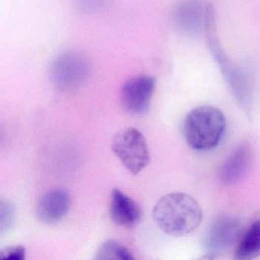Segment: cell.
Instances as JSON below:
<instances>
[{
	"label": "cell",
	"instance_id": "3957f363",
	"mask_svg": "<svg viewBox=\"0 0 260 260\" xmlns=\"http://www.w3.org/2000/svg\"><path fill=\"white\" fill-rule=\"evenodd\" d=\"M223 112L211 106H202L188 112L184 120V138L198 151H206L218 145L226 130Z\"/></svg>",
	"mask_w": 260,
	"mask_h": 260
},
{
	"label": "cell",
	"instance_id": "8992f818",
	"mask_svg": "<svg viewBox=\"0 0 260 260\" xmlns=\"http://www.w3.org/2000/svg\"><path fill=\"white\" fill-rule=\"evenodd\" d=\"M243 234V226L239 219L221 216L208 229L204 239V247L208 255L217 256L237 244Z\"/></svg>",
	"mask_w": 260,
	"mask_h": 260
},
{
	"label": "cell",
	"instance_id": "5b68a950",
	"mask_svg": "<svg viewBox=\"0 0 260 260\" xmlns=\"http://www.w3.org/2000/svg\"><path fill=\"white\" fill-rule=\"evenodd\" d=\"M112 148L123 165L133 175L141 173L150 162V151L145 138L135 127L118 132L114 137Z\"/></svg>",
	"mask_w": 260,
	"mask_h": 260
},
{
	"label": "cell",
	"instance_id": "7c38bea8",
	"mask_svg": "<svg viewBox=\"0 0 260 260\" xmlns=\"http://www.w3.org/2000/svg\"><path fill=\"white\" fill-rule=\"evenodd\" d=\"M260 254V219L252 222L240 237L235 250V258L252 259Z\"/></svg>",
	"mask_w": 260,
	"mask_h": 260
},
{
	"label": "cell",
	"instance_id": "6da1fadb",
	"mask_svg": "<svg viewBox=\"0 0 260 260\" xmlns=\"http://www.w3.org/2000/svg\"><path fill=\"white\" fill-rule=\"evenodd\" d=\"M217 18L214 5L205 7L204 30L210 52L215 60L223 79L240 107L249 115L252 105V82L246 71L230 58L222 46L217 30Z\"/></svg>",
	"mask_w": 260,
	"mask_h": 260
},
{
	"label": "cell",
	"instance_id": "7a4b0ae2",
	"mask_svg": "<svg viewBox=\"0 0 260 260\" xmlns=\"http://www.w3.org/2000/svg\"><path fill=\"white\" fill-rule=\"evenodd\" d=\"M155 223L166 234L188 235L197 229L203 217L202 207L193 196L172 192L159 199L153 207Z\"/></svg>",
	"mask_w": 260,
	"mask_h": 260
},
{
	"label": "cell",
	"instance_id": "ba28073f",
	"mask_svg": "<svg viewBox=\"0 0 260 260\" xmlns=\"http://www.w3.org/2000/svg\"><path fill=\"white\" fill-rule=\"evenodd\" d=\"M71 205V198L68 191L62 188L51 190L39 201L36 216L42 223H57L67 215Z\"/></svg>",
	"mask_w": 260,
	"mask_h": 260
},
{
	"label": "cell",
	"instance_id": "5bb4252c",
	"mask_svg": "<svg viewBox=\"0 0 260 260\" xmlns=\"http://www.w3.org/2000/svg\"><path fill=\"white\" fill-rule=\"evenodd\" d=\"M26 255V249L21 245L7 246L0 251V258L7 260H23Z\"/></svg>",
	"mask_w": 260,
	"mask_h": 260
},
{
	"label": "cell",
	"instance_id": "52a82bcc",
	"mask_svg": "<svg viewBox=\"0 0 260 260\" xmlns=\"http://www.w3.org/2000/svg\"><path fill=\"white\" fill-rule=\"evenodd\" d=\"M156 86L153 77L140 75L127 80L121 90V102L124 109L133 115L147 112Z\"/></svg>",
	"mask_w": 260,
	"mask_h": 260
},
{
	"label": "cell",
	"instance_id": "9c48e42d",
	"mask_svg": "<svg viewBox=\"0 0 260 260\" xmlns=\"http://www.w3.org/2000/svg\"><path fill=\"white\" fill-rule=\"evenodd\" d=\"M111 219L124 228H134L142 217V210L138 203L118 188H114L111 199Z\"/></svg>",
	"mask_w": 260,
	"mask_h": 260
},
{
	"label": "cell",
	"instance_id": "4fadbf2b",
	"mask_svg": "<svg viewBox=\"0 0 260 260\" xmlns=\"http://www.w3.org/2000/svg\"><path fill=\"white\" fill-rule=\"evenodd\" d=\"M95 259L133 260L135 257L132 252L119 242L108 240L103 242L97 249Z\"/></svg>",
	"mask_w": 260,
	"mask_h": 260
},
{
	"label": "cell",
	"instance_id": "2e32d148",
	"mask_svg": "<svg viewBox=\"0 0 260 260\" xmlns=\"http://www.w3.org/2000/svg\"><path fill=\"white\" fill-rule=\"evenodd\" d=\"M77 7L88 13L99 11L107 4L109 0H74Z\"/></svg>",
	"mask_w": 260,
	"mask_h": 260
},
{
	"label": "cell",
	"instance_id": "30bf717a",
	"mask_svg": "<svg viewBox=\"0 0 260 260\" xmlns=\"http://www.w3.org/2000/svg\"><path fill=\"white\" fill-rule=\"evenodd\" d=\"M252 150L248 144H242L228 156L220 173L223 185H233L246 174L250 166Z\"/></svg>",
	"mask_w": 260,
	"mask_h": 260
},
{
	"label": "cell",
	"instance_id": "8fae6325",
	"mask_svg": "<svg viewBox=\"0 0 260 260\" xmlns=\"http://www.w3.org/2000/svg\"><path fill=\"white\" fill-rule=\"evenodd\" d=\"M205 9L194 0H187L175 10L174 21L178 28L187 34L200 31L205 23Z\"/></svg>",
	"mask_w": 260,
	"mask_h": 260
},
{
	"label": "cell",
	"instance_id": "277c9868",
	"mask_svg": "<svg viewBox=\"0 0 260 260\" xmlns=\"http://www.w3.org/2000/svg\"><path fill=\"white\" fill-rule=\"evenodd\" d=\"M91 74V64L87 57L76 51L60 53L50 66L51 80L57 87L72 90L85 84Z\"/></svg>",
	"mask_w": 260,
	"mask_h": 260
},
{
	"label": "cell",
	"instance_id": "9a60e30c",
	"mask_svg": "<svg viewBox=\"0 0 260 260\" xmlns=\"http://www.w3.org/2000/svg\"><path fill=\"white\" fill-rule=\"evenodd\" d=\"M14 208L8 202L3 201L1 203V233L2 234L12 226V223L14 222Z\"/></svg>",
	"mask_w": 260,
	"mask_h": 260
}]
</instances>
